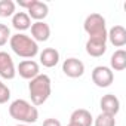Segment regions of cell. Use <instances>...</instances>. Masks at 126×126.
I'll return each mask as SVG.
<instances>
[{"instance_id":"1","label":"cell","mask_w":126,"mask_h":126,"mask_svg":"<svg viewBox=\"0 0 126 126\" xmlns=\"http://www.w3.org/2000/svg\"><path fill=\"white\" fill-rule=\"evenodd\" d=\"M28 92L31 98V104L34 107H39L47 101L52 92V82L47 74H39L28 83Z\"/></svg>"},{"instance_id":"2","label":"cell","mask_w":126,"mask_h":126,"mask_svg":"<svg viewBox=\"0 0 126 126\" xmlns=\"http://www.w3.org/2000/svg\"><path fill=\"white\" fill-rule=\"evenodd\" d=\"M9 116L24 125L36 123L39 119V110L27 99H15L9 105Z\"/></svg>"},{"instance_id":"3","label":"cell","mask_w":126,"mask_h":126,"mask_svg":"<svg viewBox=\"0 0 126 126\" xmlns=\"http://www.w3.org/2000/svg\"><path fill=\"white\" fill-rule=\"evenodd\" d=\"M9 46L14 50V53H16L18 56L25 58V59H31L39 53V45L30 36H27L24 33H16V34L11 36Z\"/></svg>"},{"instance_id":"4","label":"cell","mask_w":126,"mask_h":126,"mask_svg":"<svg viewBox=\"0 0 126 126\" xmlns=\"http://www.w3.org/2000/svg\"><path fill=\"white\" fill-rule=\"evenodd\" d=\"M83 28L89 39H101L107 40V25L105 18L101 14H91L86 16L83 22Z\"/></svg>"},{"instance_id":"5","label":"cell","mask_w":126,"mask_h":126,"mask_svg":"<svg viewBox=\"0 0 126 126\" xmlns=\"http://www.w3.org/2000/svg\"><path fill=\"white\" fill-rule=\"evenodd\" d=\"M92 82L98 88H108L114 82V73L110 67L98 65L92 70Z\"/></svg>"},{"instance_id":"6","label":"cell","mask_w":126,"mask_h":126,"mask_svg":"<svg viewBox=\"0 0 126 126\" xmlns=\"http://www.w3.org/2000/svg\"><path fill=\"white\" fill-rule=\"evenodd\" d=\"M16 76V67L14 64V59L12 56L2 50L0 52V77L5 79V80H12Z\"/></svg>"},{"instance_id":"7","label":"cell","mask_w":126,"mask_h":126,"mask_svg":"<svg viewBox=\"0 0 126 126\" xmlns=\"http://www.w3.org/2000/svg\"><path fill=\"white\" fill-rule=\"evenodd\" d=\"M62 71L67 77L71 79H77L82 77L85 73V64L77 59V58H67L64 62H62Z\"/></svg>"},{"instance_id":"8","label":"cell","mask_w":126,"mask_h":126,"mask_svg":"<svg viewBox=\"0 0 126 126\" xmlns=\"http://www.w3.org/2000/svg\"><path fill=\"white\" fill-rule=\"evenodd\" d=\"M16 73L25 80H31V79H34L36 76L40 74V67L33 59H24V61H21L18 64Z\"/></svg>"},{"instance_id":"9","label":"cell","mask_w":126,"mask_h":126,"mask_svg":"<svg viewBox=\"0 0 126 126\" xmlns=\"http://www.w3.org/2000/svg\"><path fill=\"white\" fill-rule=\"evenodd\" d=\"M31 39L37 42H47L50 37V27L45 21H36L31 24Z\"/></svg>"},{"instance_id":"10","label":"cell","mask_w":126,"mask_h":126,"mask_svg":"<svg viewBox=\"0 0 126 126\" xmlns=\"http://www.w3.org/2000/svg\"><path fill=\"white\" fill-rule=\"evenodd\" d=\"M107 40L116 47H123L126 45V28L123 25L111 27L107 31Z\"/></svg>"},{"instance_id":"11","label":"cell","mask_w":126,"mask_h":126,"mask_svg":"<svg viewBox=\"0 0 126 126\" xmlns=\"http://www.w3.org/2000/svg\"><path fill=\"white\" fill-rule=\"evenodd\" d=\"M86 53L94 56V58H99L107 52V40H101V39H88L86 45Z\"/></svg>"},{"instance_id":"12","label":"cell","mask_w":126,"mask_h":126,"mask_svg":"<svg viewBox=\"0 0 126 126\" xmlns=\"http://www.w3.org/2000/svg\"><path fill=\"white\" fill-rule=\"evenodd\" d=\"M99 105H101V110L102 113H108V114H113L116 116L119 111H120V101L116 95L113 94H107L101 98L99 101Z\"/></svg>"},{"instance_id":"13","label":"cell","mask_w":126,"mask_h":126,"mask_svg":"<svg viewBox=\"0 0 126 126\" xmlns=\"http://www.w3.org/2000/svg\"><path fill=\"white\" fill-rule=\"evenodd\" d=\"M40 64L46 68H52L59 62V52L55 47H46L39 53Z\"/></svg>"},{"instance_id":"14","label":"cell","mask_w":126,"mask_h":126,"mask_svg":"<svg viewBox=\"0 0 126 126\" xmlns=\"http://www.w3.org/2000/svg\"><path fill=\"white\" fill-rule=\"evenodd\" d=\"M49 14V8L46 3L40 2V0H34L33 5L27 9V15L31 18V19H36V21H43Z\"/></svg>"},{"instance_id":"15","label":"cell","mask_w":126,"mask_h":126,"mask_svg":"<svg viewBox=\"0 0 126 126\" xmlns=\"http://www.w3.org/2000/svg\"><path fill=\"white\" fill-rule=\"evenodd\" d=\"M70 122L77 123V125H80V126H92L94 119H92L91 111H88V110H85V108H77V110H74V111L71 113Z\"/></svg>"},{"instance_id":"16","label":"cell","mask_w":126,"mask_h":126,"mask_svg":"<svg viewBox=\"0 0 126 126\" xmlns=\"http://www.w3.org/2000/svg\"><path fill=\"white\" fill-rule=\"evenodd\" d=\"M12 27L18 33H22L31 27V18L27 15V12H15L12 16Z\"/></svg>"},{"instance_id":"17","label":"cell","mask_w":126,"mask_h":126,"mask_svg":"<svg viewBox=\"0 0 126 126\" xmlns=\"http://www.w3.org/2000/svg\"><path fill=\"white\" fill-rule=\"evenodd\" d=\"M110 68L114 71H123L126 68V52L123 49H117L110 58Z\"/></svg>"},{"instance_id":"18","label":"cell","mask_w":126,"mask_h":126,"mask_svg":"<svg viewBox=\"0 0 126 126\" xmlns=\"http://www.w3.org/2000/svg\"><path fill=\"white\" fill-rule=\"evenodd\" d=\"M16 12V3L12 0H0V18L14 16Z\"/></svg>"},{"instance_id":"19","label":"cell","mask_w":126,"mask_h":126,"mask_svg":"<svg viewBox=\"0 0 126 126\" xmlns=\"http://www.w3.org/2000/svg\"><path fill=\"white\" fill-rule=\"evenodd\" d=\"M114 117H116V116H113V114L101 113V114L95 119L94 125H95V126H116V119H114Z\"/></svg>"},{"instance_id":"20","label":"cell","mask_w":126,"mask_h":126,"mask_svg":"<svg viewBox=\"0 0 126 126\" xmlns=\"http://www.w3.org/2000/svg\"><path fill=\"white\" fill-rule=\"evenodd\" d=\"M11 36H12V34H11L9 27L5 25V24H0V46H5V45L9 42Z\"/></svg>"},{"instance_id":"21","label":"cell","mask_w":126,"mask_h":126,"mask_svg":"<svg viewBox=\"0 0 126 126\" xmlns=\"http://www.w3.org/2000/svg\"><path fill=\"white\" fill-rule=\"evenodd\" d=\"M11 99V89L0 80V104H6Z\"/></svg>"},{"instance_id":"22","label":"cell","mask_w":126,"mask_h":126,"mask_svg":"<svg viewBox=\"0 0 126 126\" xmlns=\"http://www.w3.org/2000/svg\"><path fill=\"white\" fill-rule=\"evenodd\" d=\"M42 126H62V125H61V122H59L58 119L49 117V119H46V120L43 122V125H42Z\"/></svg>"},{"instance_id":"23","label":"cell","mask_w":126,"mask_h":126,"mask_svg":"<svg viewBox=\"0 0 126 126\" xmlns=\"http://www.w3.org/2000/svg\"><path fill=\"white\" fill-rule=\"evenodd\" d=\"M33 2H34V0H18V5L21 8H24V9H28L33 5Z\"/></svg>"},{"instance_id":"24","label":"cell","mask_w":126,"mask_h":126,"mask_svg":"<svg viewBox=\"0 0 126 126\" xmlns=\"http://www.w3.org/2000/svg\"><path fill=\"white\" fill-rule=\"evenodd\" d=\"M67 126H80V125H77V123H73V122H70Z\"/></svg>"},{"instance_id":"25","label":"cell","mask_w":126,"mask_h":126,"mask_svg":"<svg viewBox=\"0 0 126 126\" xmlns=\"http://www.w3.org/2000/svg\"><path fill=\"white\" fill-rule=\"evenodd\" d=\"M16 126H30V125H24V123H19V125H16Z\"/></svg>"}]
</instances>
